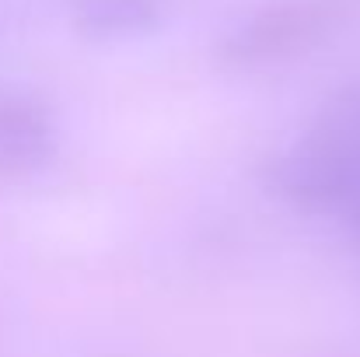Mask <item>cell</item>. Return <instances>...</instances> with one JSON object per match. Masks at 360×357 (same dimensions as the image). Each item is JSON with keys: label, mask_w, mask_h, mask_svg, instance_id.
<instances>
[{"label": "cell", "mask_w": 360, "mask_h": 357, "mask_svg": "<svg viewBox=\"0 0 360 357\" xmlns=\"http://www.w3.org/2000/svg\"><path fill=\"white\" fill-rule=\"evenodd\" d=\"M273 186L280 196L308 211L360 207V172L315 140H304L273 165Z\"/></svg>", "instance_id": "obj_1"}, {"label": "cell", "mask_w": 360, "mask_h": 357, "mask_svg": "<svg viewBox=\"0 0 360 357\" xmlns=\"http://www.w3.org/2000/svg\"><path fill=\"white\" fill-rule=\"evenodd\" d=\"M326 21H329V11L315 7V4H287V7L262 11V14L248 18L238 32L228 35L224 56L235 63H259V60L294 53V49L315 42L322 35Z\"/></svg>", "instance_id": "obj_2"}, {"label": "cell", "mask_w": 360, "mask_h": 357, "mask_svg": "<svg viewBox=\"0 0 360 357\" xmlns=\"http://www.w3.org/2000/svg\"><path fill=\"white\" fill-rule=\"evenodd\" d=\"M53 151V126L35 106L0 102V161L11 168H35Z\"/></svg>", "instance_id": "obj_3"}, {"label": "cell", "mask_w": 360, "mask_h": 357, "mask_svg": "<svg viewBox=\"0 0 360 357\" xmlns=\"http://www.w3.org/2000/svg\"><path fill=\"white\" fill-rule=\"evenodd\" d=\"M74 18L91 39H133L158 25L161 0H74Z\"/></svg>", "instance_id": "obj_4"}, {"label": "cell", "mask_w": 360, "mask_h": 357, "mask_svg": "<svg viewBox=\"0 0 360 357\" xmlns=\"http://www.w3.org/2000/svg\"><path fill=\"white\" fill-rule=\"evenodd\" d=\"M308 140L322 144L326 151H333L336 158H343L360 172V84L347 88L329 102V109L322 113Z\"/></svg>", "instance_id": "obj_5"}, {"label": "cell", "mask_w": 360, "mask_h": 357, "mask_svg": "<svg viewBox=\"0 0 360 357\" xmlns=\"http://www.w3.org/2000/svg\"><path fill=\"white\" fill-rule=\"evenodd\" d=\"M357 218H360V207H357Z\"/></svg>", "instance_id": "obj_6"}]
</instances>
